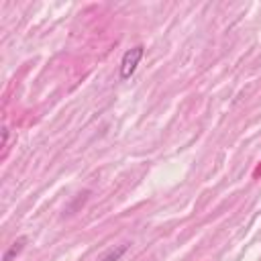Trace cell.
Instances as JSON below:
<instances>
[{
    "label": "cell",
    "instance_id": "obj_1",
    "mask_svg": "<svg viewBox=\"0 0 261 261\" xmlns=\"http://www.w3.org/2000/svg\"><path fill=\"white\" fill-rule=\"evenodd\" d=\"M143 53H145V47L143 45H137V47H130L124 51L122 59H120V80H128L130 76L135 74L139 61L143 59Z\"/></svg>",
    "mask_w": 261,
    "mask_h": 261
},
{
    "label": "cell",
    "instance_id": "obj_2",
    "mask_svg": "<svg viewBox=\"0 0 261 261\" xmlns=\"http://www.w3.org/2000/svg\"><path fill=\"white\" fill-rule=\"evenodd\" d=\"M25 245H27V237H19L7 251H5V255H3V261H13L23 249H25Z\"/></svg>",
    "mask_w": 261,
    "mask_h": 261
},
{
    "label": "cell",
    "instance_id": "obj_3",
    "mask_svg": "<svg viewBox=\"0 0 261 261\" xmlns=\"http://www.w3.org/2000/svg\"><path fill=\"white\" fill-rule=\"evenodd\" d=\"M128 251V243H122V245H116V247H112V249H108L102 257H100V261H120L122 259V255Z\"/></svg>",
    "mask_w": 261,
    "mask_h": 261
}]
</instances>
